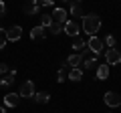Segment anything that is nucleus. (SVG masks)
Listing matches in <instances>:
<instances>
[{
    "label": "nucleus",
    "mask_w": 121,
    "mask_h": 113,
    "mask_svg": "<svg viewBox=\"0 0 121 113\" xmlns=\"http://www.w3.org/2000/svg\"><path fill=\"white\" fill-rule=\"evenodd\" d=\"M35 93H36V91H35V83L28 81V79H26V81L20 85V89H18L20 99H32V97H35Z\"/></svg>",
    "instance_id": "2"
},
{
    "label": "nucleus",
    "mask_w": 121,
    "mask_h": 113,
    "mask_svg": "<svg viewBox=\"0 0 121 113\" xmlns=\"http://www.w3.org/2000/svg\"><path fill=\"white\" fill-rule=\"evenodd\" d=\"M73 48H75V52H79V55H81V52L87 48V43L81 39V36H77V39H73Z\"/></svg>",
    "instance_id": "16"
},
{
    "label": "nucleus",
    "mask_w": 121,
    "mask_h": 113,
    "mask_svg": "<svg viewBox=\"0 0 121 113\" xmlns=\"http://www.w3.org/2000/svg\"><path fill=\"white\" fill-rule=\"evenodd\" d=\"M115 43H117V40H115V36H113V35H107V36H105V40H103V44L107 48H115Z\"/></svg>",
    "instance_id": "20"
},
{
    "label": "nucleus",
    "mask_w": 121,
    "mask_h": 113,
    "mask_svg": "<svg viewBox=\"0 0 121 113\" xmlns=\"http://www.w3.org/2000/svg\"><path fill=\"white\" fill-rule=\"evenodd\" d=\"M39 4H40V8H43V6L47 8V6H55V2H52V0H40Z\"/></svg>",
    "instance_id": "24"
},
{
    "label": "nucleus",
    "mask_w": 121,
    "mask_h": 113,
    "mask_svg": "<svg viewBox=\"0 0 121 113\" xmlns=\"http://www.w3.org/2000/svg\"><path fill=\"white\" fill-rule=\"evenodd\" d=\"M63 28H65V26H60V24H56V22H52L48 30H51L52 35H59V32H63Z\"/></svg>",
    "instance_id": "22"
},
{
    "label": "nucleus",
    "mask_w": 121,
    "mask_h": 113,
    "mask_svg": "<svg viewBox=\"0 0 121 113\" xmlns=\"http://www.w3.org/2000/svg\"><path fill=\"white\" fill-rule=\"evenodd\" d=\"M4 14H6V4L0 0V16H4Z\"/></svg>",
    "instance_id": "25"
},
{
    "label": "nucleus",
    "mask_w": 121,
    "mask_h": 113,
    "mask_svg": "<svg viewBox=\"0 0 121 113\" xmlns=\"http://www.w3.org/2000/svg\"><path fill=\"white\" fill-rule=\"evenodd\" d=\"M8 73H10L8 65H6V63H0V75H2V77H4V75H8Z\"/></svg>",
    "instance_id": "23"
},
{
    "label": "nucleus",
    "mask_w": 121,
    "mask_h": 113,
    "mask_svg": "<svg viewBox=\"0 0 121 113\" xmlns=\"http://www.w3.org/2000/svg\"><path fill=\"white\" fill-rule=\"evenodd\" d=\"M20 103V95L18 93H6L4 95V105L6 107H16Z\"/></svg>",
    "instance_id": "10"
},
{
    "label": "nucleus",
    "mask_w": 121,
    "mask_h": 113,
    "mask_svg": "<svg viewBox=\"0 0 121 113\" xmlns=\"http://www.w3.org/2000/svg\"><path fill=\"white\" fill-rule=\"evenodd\" d=\"M4 47H6V39H4V36H0V51H2Z\"/></svg>",
    "instance_id": "26"
},
{
    "label": "nucleus",
    "mask_w": 121,
    "mask_h": 113,
    "mask_svg": "<svg viewBox=\"0 0 121 113\" xmlns=\"http://www.w3.org/2000/svg\"><path fill=\"white\" fill-rule=\"evenodd\" d=\"M103 101H105L107 107L115 109V107H119V105H121V95H119V93H115V91H107L103 95Z\"/></svg>",
    "instance_id": "5"
},
{
    "label": "nucleus",
    "mask_w": 121,
    "mask_h": 113,
    "mask_svg": "<svg viewBox=\"0 0 121 113\" xmlns=\"http://www.w3.org/2000/svg\"><path fill=\"white\" fill-rule=\"evenodd\" d=\"M105 61H107V65H121V52L117 51V48H107L105 51Z\"/></svg>",
    "instance_id": "7"
},
{
    "label": "nucleus",
    "mask_w": 121,
    "mask_h": 113,
    "mask_svg": "<svg viewBox=\"0 0 121 113\" xmlns=\"http://www.w3.org/2000/svg\"><path fill=\"white\" fill-rule=\"evenodd\" d=\"M22 10H24V14L32 16V14H39L40 12V4H39V2H28V4L22 6Z\"/></svg>",
    "instance_id": "13"
},
{
    "label": "nucleus",
    "mask_w": 121,
    "mask_h": 113,
    "mask_svg": "<svg viewBox=\"0 0 121 113\" xmlns=\"http://www.w3.org/2000/svg\"><path fill=\"white\" fill-rule=\"evenodd\" d=\"M67 77H69L71 81H75V83L83 81V69H71L69 73H67Z\"/></svg>",
    "instance_id": "17"
},
{
    "label": "nucleus",
    "mask_w": 121,
    "mask_h": 113,
    "mask_svg": "<svg viewBox=\"0 0 121 113\" xmlns=\"http://www.w3.org/2000/svg\"><path fill=\"white\" fill-rule=\"evenodd\" d=\"M95 77L99 79V81H105V79L109 77V65H99L95 71Z\"/></svg>",
    "instance_id": "15"
},
{
    "label": "nucleus",
    "mask_w": 121,
    "mask_h": 113,
    "mask_svg": "<svg viewBox=\"0 0 121 113\" xmlns=\"http://www.w3.org/2000/svg\"><path fill=\"white\" fill-rule=\"evenodd\" d=\"M52 22H56V24H60V26H65L67 24V20H69V14H67V10L65 8H60V6H55V8H52Z\"/></svg>",
    "instance_id": "4"
},
{
    "label": "nucleus",
    "mask_w": 121,
    "mask_h": 113,
    "mask_svg": "<svg viewBox=\"0 0 121 113\" xmlns=\"http://www.w3.org/2000/svg\"><path fill=\"white\" fill-rule=\"evenodd\" d=\"M65 67H67V65H65ZM65 67H60L59 73H56V81H59V83H63V81L67 79V71H65Z\"/></svg>",
    "instance_id": "21"
},
{
    "label": "nucleus",
    "mask_w": 121,
    "mask_h": 113,
    "mask_svg": "<svg viewBox=\"0 0 121 113\" xmlns=\"http://www.w3.org/2000/svg\"><path fill=\"white\" fill-rule=\"evenodd\" d=\"M2 35L6 36V28H4V26H2V24H0V36H2Z\"/></svg>",
    "instance_id": "27"
},
{
    "label": "nucleus",
    "mask_w": 121,
    "mask_h": 113,
    "mask_svg": "<svg viewBox=\"0 0 121 113\" xmlns=\"http://www.w3.org/2000/svg\"><path fill=\"white\" fill-rule=\"evenodd\" d=\"M87 48H89V51L93 52L95 56H99L101 52H103L105 44H103V40L97 39V36H89V40H87Z\"/></svg>",
    "instance_id": "3"
},
{
    "label": "nucleus",
    "mask_w": 121,
    "mask_h": 113,
    "mask_svg": "<svg viewBox=\"0 0 121 113\" xmlns=\"http://www.w3.org/2000/svg\"><path fill=\"white\" fill-rule=\"evenodd\" d=\"M67 67H71V69H81L83 67V56L79 55V52H73V55L67 59Z\"/></svg>",
    "instance_id": "9"
},
{
    "label": "nucleus",
    "mask_w": 121,
    "mask_h": 113,
    "mask_svg": "<svg viewBox=\"0 0 121 113\" xmlns=\"http://www.w3.org/2000/svg\"><path fill=\"white\" fill-rule=\"evenodd\" d=\"M0 113H6V109H4V107H0Z\"/></svg>",
    "instance_id": "28"
},
{
    "label": "nucleus",
    "mask_w": 121,
    "mask_h": 113,
    "mask_svg": "<svg viewBox=\"0 0 121 113\" xmlns=\"http://www.w3.org/2000/svg\"><path fill=\"white\" fill-rule=\"evenodd\" d=\"M69 8H71V16H75V18H85L83 6L79 4V2H69Z\"/></svg>",
    "instance_id": "11"
},
{
    "label": "nucleus",
    "mask_w": 121,
    "mask_h": 113,
    "mask_svg": "<svg viewBox=\"0 0 121 113\" xmlns=\"http://www.w3.org/2000/svg\"><path fill=\"white\" fill-rule=\"evenodd\" d=\"M101 28V16L99 14H85V18H83V30L87 32L89 36H95V32Z\"/></svg>",
    "instance_id": "1"
},
{
    "label": "nucleus",
    "mask_w": 121,
    "mask_h": 113,
    "mask_svg": "<svg viewBox=\"0 0 121 113\" xmlns=\"http://www.w3.org/2000/svg\"><path fill=\"white\" fill-rule=\"evenodd\" d=\"M20 36H22V26L20 24H14V26H10L8 30H6V43H16V40H20Z\"/></svg>",
    "instance_id": "6"
},
{
    "label": "nucleus",
    "mask_w": 121,
    "mask_h": 113,
    "mask_svg": "<svg viewBox=\"0 0 121 113\" xmlns=\"http://www.w3.org/2000/svg\"><path fill=\"white\" fill-rule=\"evenodd\" d=\"M44 36H47V28H43V26H35L32 30H30V39L32 40H43Z\"/></svg>",
    "instance_id": "12"
},
{
    "label": "nucleus",
    "mask_w": 121,
    "mask_h": 113,
    "mask_svg": "<svg viewBox=\"0 0 121 113\" xmlns=\"http://www.w3.org/2000/svg\"><path fill=\"white\" fill-rule=\"evenodd\" d=\"M63 32H65V35H69V36H73V39H77L79 32H81V26H79L77 20H67V24H65V28H63Z\"/></svg>",
    "instance_id": "8"
},
{
    "label": "nucleus",
    "mask_w": 121,
    "mask_h": 113,
    "mask_svg": "<svg viewBox=\"0 0 121 113\" xmlns=\"http://www.w3.org/2000/svg\"><path fill=\"white\" fill-rule=\"evenodd\" d=\"M51 24H52V16H51V14L40 16V26H43V28H51Z\"/></svg>",
    "instance_id": "19"
},
{
    "label": "nucleus",
    "mask_w": 121,
    "mask_h": 113,
    "mask_svg": "<svg viewBox=\"0 0 121 113\" xmlns=\"http://www.w3.org/2000/svg\"><path fill=\"white\" fill-rule=\"evenodd\" d=\"M14 77H16V71H10V73L8 75H4V77H2V79H0V87H2V89H6V87H10V85H12V83H14Z\"/></svg>",
    "instance_id": "14"
},
{
    "label": "nucleus",
    "mask_w": 121,
    "mask_h": 113,
    "mask_svg": "<svg viewBox=\"0 0 121 113\" xmlns=\"http://www.w3.org/2000/svg\"><path fill=\"white\" fill-rule=\"evenodd\" d=\"M32 99L36 101V103H48L51 101V95L48 93H44V91H40V93H35V97Z\"/></svg>",
    "instance_id": "18"
}]
</instances>
